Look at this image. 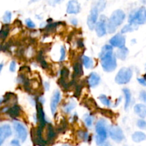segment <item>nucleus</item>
Here are the masks:
<instances>
[{
  "label": "nucleus",
  "instance_id": "f257e3e1",
  "mask_svg": "<svg viewBox=\"0 0 146 146\" xmlns=\"http://www.w3.org/2000/svg\"><path fill=\"white\" fill-rule=\"evenodd\" d=\"M125 14L123 10L117 9L113 12L108 21V31L113 34L116 31L117 28L123 22Z\"/></svg>",
  "mask_w": 146,
  "mask_h": 146
},
{
  "label": "nucleus",
  "instance_id": "f03ea898",
  "mask_svg": "<svg viewBox=\"0 0 146 146\" xmlns=\"http://www.w3.org/2000/svg\"><path fill=\"white\" fill-rule=\"evenodd\" d=\"M96 143L98 145H102L108 137L106 123L104 120H100L96 125Z\"/></svg>",
  "mask_w": 146,
  "mask_h": 146
},
{
  "label": "nucleus",
  "instance_id": "7ed1b4c3",
  "mask_svg": "<svg viewBox=\"0 0 146 146\" xmlns=\"http://www.w3.org/2000/svg\"><path fill=\"white\" fill-rule=\"evenodd\" d=\"M129 24L140 25L146 23V8L145 7H141L138 10L133 11L128 18Z\"/></svg>",
  "mask_w": 146,
  "mask_h": 146
},
{
  "label": "nucleus",
  "instance_id": "20e7f679",
  "mask_svg": "<svg viewBox=\"0 0 146 146\" xmlns=\"http://www.w3.org/2000/svg\"><path fill=\"white\" fill-rule=\"evenodd\" d=\"M133 76V71L128 67H123L115 76V82L119 84H125L130 82Z\"/></svg>",
  "mask_w": 146,
  "mask_h": 146
},
{
  "label": "nucleus",
  "instance_id": "39448f33",
  "mask_svg": "<svg viewBox=\"0 0 146 146\" xmlns=\"http://www.w3.org/2000/svg\"><path fill=\"white\" fill-rule=\"evenodd\" d=\"M101 65L104 71L107 72H111L114 71L117 67L116 57L114 54L108 56L101 59Z\"/></svg>",
  "mask_w": 146,
  "mask_h": 146
},
{
  "label": "nucleus",
  "instance_id": "423d86ee",
  "mask_svg": "<svg viewBox=\"0 0 146 146\" xmlns=\"http://www.w3.org/2000/svg\"><path fill=\"white\" fill-rule=\"evenodd\" d=\"M95 29L97 35L99 37H104L106 34L107 29H108V23H107V18L105 15L101 16L99 21H97Z\"/></svg>",
  "mask_w": 146,
  "mask_h": 146
},
{
  "label": "nucleus",
  "instance_id": "0eeeda50",
  "mask_svg": "<svg viewBox=\"0 0 146 146\" xmlns=\"http://www.w3.org/2000/svg\"><path fill=\"white\" fill-rule=\"evenodd\" d=\"M110 137H111L113 140H114L116 143H121L124 139V134L122 129L117 125H112L109 127Z\"/></svg>",
  "mask_w": 146,
  "mask_h": 146
},
{
  "label": "nucleus",
  "instance_id": "6e6552de",
  "mask_svg": "<svg viewBox=\"0 0 146 146\" xmlns=\"http://www.w3.org/2000/svg\"><path fill=\"white\" fill-rule=\"evenodd\" d=\"M13 125H14V128L19 139L22 142L25 141L28 136V133H27V130L25 126L19 121H14Z\"/></svg>",
  "mask_w": 146,
  "mask_h": 146
},
{
  "label": "nucleus",
  "instance_id": "1a4fd4ad",
  "mask_svg": "<svg viewBox=\"0 0 146 146\" xmlns=\"http://www.w3.org/2000/svg\"><path fill=\"white\" fill-rule=\"evenodd\" d=\"M99 11L96 7H93L92 9L91 10L90 14L88 17V20H87V24H88V27L91 30L95 29L96 25L97 23V19H98V14Z\"/></svg>",
  "mask_w": 146,
  "mask_h": 146
},
{
  "label": "nucleus",
  "instance_id": "9d476101",
  "mask_svg": "<svg viewBox=\"0 0 146 146\" xmlns=\"http://www.w3.org/2000/svg\"><path fill=\"white\" fill-rule=\"evenodd\" d=\"M125 37L122 34H117L110 40V44L112 47L121 48L125 46Z\"/></svg>",
  "mask_w": 146,
  "mask_h": 146
},
{
  "label": "nucleus",
  "instance_id": "9b49d317",
  "mask_svg": "<svg viewBox=\"0 0 146 146\" xmlns=\"http://www.w3.org/2000/svg\"><path fill=\"white\" fill-rule=\"evenodd\" d=\"M36 107L37 110V118L39 122V126L41 127H44L47 124L46 120L45 113L42 108V104L41 102H36Z\"/></svg>",
  "mask_w": 146,
  "mask_h": 146
},
{
  "label": "nucleus",
  "instance_id": "f8f14e48",
  "mask_svg": "<svg viewBox=\"0 0 146 146\" xmlns=\"http://www.w3.org/2000/svg\"><path fill=\"white\" fill-rule=\"evenodd\" d=\"M12 131L9 125H2L0 127V145H2L4 140L11 135Z\"/></svg>",
  "mask_w": 146,
  "mask_h": 146
},
{
  "label": "nucleus",
  "instance_id": "ddd939ff",
  "mask_svg": "<svg viewBox=\"0 0 146 146\" xmlns=\"http://www.w3.org/2000/svg\"><path fill=\"white\" fill-rule=\"evenodd\" d=\"M81 10L80 4L76 0H71L67 4L66 12L69 14H76Z\"/></svg>",
  "mask_w": 146,
  "mask_h": 146
},
{
  "label": "nucleus",
  "instance_id": "4468645a",
  "mask_svg": "<svg viewBox=\"0 0 146 146\" xmlns=\"http://www.w3.org/2000/svg\"><path fill=\"white\" fill-rule=\"evenodd\" d=\"M60 99H61V93L58 90H55L53 94L52 97L51 99V103H50V107H51V113L53 115L55 114L56 110L57 109L58 103H59Z\"/></svg>",
  "mask_w": 146,
  "mask_h": 146
},
{
  "label": "nucleus",
  "instance_id": "2eb2a0df",
  "mask_svg": "<svg viewBox=\"0 0 146 146\" xmlns=\"http://www.w3.org/2000/svg\"><path fill=\"white\" fill-rule=\"evenodd\" d=\"M2 112L7 113L11 118H16L20 115V107L17 104H14L11 107H5L4 110L2 109Z\"/></svg>",
  "mask_w": 146,
  "mask_h": 146
},
{
  "label": "nucleus",
  "instance_id": "dca6fc26",
  "mask_svg": "<svg viewBox=\"0 0 146 146\" xmlns=\"http://www.w3.org/2000/svg\"><path fill=\"white\" fill-rule=\"evenodd\" d=\"M101 81V77L97 73L91 72L88 77V83L91 87H95Z\"/></svg>",
  "mask_w": 146,
  "mask_h": 146
},
{
  "label": "nucleus",
  "instance_id": "f3484780",
  "mask_svg": "<svg viewBox=\"0 0 146 146\" xmlns=\"http://www.w3.org/2000/svg\"><path fill=\"white\" fill-rule=\"evenodd\" d=\"M112 54H113V47L111 45H109V44H106V45L104 46L101 49V51L99 54V57L101 60L104 57L112 55Z\"/></svg>",
  "mask_w": 146,
  "mask_h": 146
},
{
  "label": "nucleus",
  "instance_id": "a211bd4d",
  "mask_svg": "<svg viewBox=\"0 0 146 146\" xmlns=\"http://www.w3.org/2000/svg\"><path fill=\"white\" fill-rule=\"evenodd\" d=\"M135 113L141 118L146 117V106L143 104H137L134 107Z\"/></svg>",
  "mask_w": 146,
  "mask_h": 146
},
{
  "label": "nucleus",
  "instance_id": "6ab92c4d",
  "mask_svg": "<svg viewBox=\"0 0 146 146\" xmlns=\"http://www.w3.org/2000/svg\"><path fill=\"white\" fill-rule=\"evenodd\" d=\"M132 140L135 143H141V142L146 140V135L141 131L135 132L132 135Z\"/></svg>",
  "mask_w": 146,
  "mask_h": 146
},
{
  "label": "nucleus",
  "instance_id": "aec40b11",
  "mask_svg": "<svg viewBox=\"0 0 146 146\" xmlns=\"http://www.w3.org/2000/svg\"><path fill=\"white\" fill-rule=\"evenodd\" d=\"M128 54V49L125 46L118 49L116 52V56L121 60H125Z\"/></svg>",
  "mask_w": 146,
  "mask_h": 146
},
{
  "label": "nucleus",
  "instance_id": "412c9836",
  "mask_svg": "<svg viewBox=\"0 0 146 146\" xmlns=\"http://www.w3.org/2000/svg\"><path fill=\"white\" fill-rule=\"evenodd\" d=\"M123 92L125 95V110H127L131 102V92L128 88L123 89Z\"/></svg>",
  "mask_w": 146,
  "mask_h": 146
},
{
  "label": "nucleus",
  "instance_id": "4be33fe9",
  "mask_svg": "<svg viewBox=\"0 0 146 146\" xmlns=\"http://www.w3.org/2000/svg\"><path fill=\"white\" fill-rule=\"evenodd\" d=\"M82 62L84 67L86 69H91L94 67V61L91 58H90L88 56H83Z\"/></svg>",
  "mask_w": 146,
  "mask_h": 146
},
{
  "label": "nucleus",
  "instance_id": "5701e85b",
  "mask_svg": "<svg viewBox=\"0 0 146 146\" xmlns=\"http://www.w3.org/2000/svg\"><path fill=\"white\" fill-rule=\"evenodd\" d=\"M83 74V69L81 63L76 62L74 65V77H79Z\"/></svg>",
  "mask_w": 146,
  "mask_h": 146
},
{
  "label": "nucleus",
  "instance_id": "b1692460",
  "mask_svg": "<svg viewBox=\"0 0 146 146\" xmlns=\"http://www.w3.org/2000/svg\"><path fill=\"white\" fill-rule=\"evenodd\" d=\"M137 29H138L137 25L132 24H127V25L124 26L122 28V29H121V34H125V33L131 32V31H134V30Z\"/></svg>",
  "mask_w": 146,
  "mask_h": 146
},
{
  "label": "nucleus",
  "instance_id": "393cba45",
  "mask_svg": "<svg viewBox=\"0 0 146 146\" xmlns=\"http://www.w3.org/2000/svg\"><path fill=\"white\" fill-rule=\"evenodd\" d=\"M77 135H78V138L81 139V140H83L84 142H88V140H89L90 136L88 132L79 130V131L78 132V133H77Z\"/></svg>",
  "mask_w": 146,
  "mask_h": 146
},
{
  "label": "nucleus",
  "instance_id": "a878e982",
  "mask_svg": "<svg viewBox=\"0 0 146 146\" xmlns=\"http://www.w3.org/2000/svg\"><path fill=\"white\" fill-rule=\"evenodd\" d=\"M9 31V26H4L1 28V31H0V38L1 39V40H4L7 38V37L8 36Z\"/></svg>",
  "mask_w": 146,
  "mask_h": 146
},
{
  "label": "nucleus",
  "instance_id": "bb28decb",
  "mask_svg": "<svg viewBox=\"0 0 146 146\" xmlns=\"http://www.w3.org/2000/svg\"><path fill=\"white\" fill-rule=\"evenodd\" d=\"M76 105V104L75 102H74V101L69 102L67 103V104L64 107V111H65L66 113H70V112H71L73 109L75 108Z\"/></svg>",
  "mask_w": 146,
  "mask_h": 146
},
{
  "label": "nucleus",
  "instance_id": "cd10ccee",
  "mask_svg": "<svg viewBox=\"0 0 146 146\" xmlns=\"http://www.w3.org/2000/svg\"><path fill=\"white\" fill-rule=\"evenodd\" d=\"M98 98H99L100 101H101L104 105L107 106V107H109V106L111 105V101H110L109 99H108L105 94H101Z\"/></svg>",
  "mask_w": 146,
  "mask_h": 146
},
{
  "label": "nucleus",
  "instance_id": "c85d7f7f",
  "mask_svg": "<svg viewBox=\"0 0 146 146\" xmlns=\"http://www.w3.org/2000/svg\"><path fill=\"white\" fill-rule=\"evenodd\" d=\"M38 61L39 62V63L41 64V67L43 68H47L48 67V64H47L46 62L44 60V57L42 54V52L39 53V54L38 55Z\"/></svg>",
  "mask_w": 146,
  "mask_h": 146
},
{
  "label": "nucleus",
  "instance_id": "c756f323",
  "mask_svg": "<svg viewBox=\"0 0 146 146\" xmlns=\"http://www.w3.org/2000/svg\"><path fill=\"white\" fill-rule=\"evenodd\" d=\"M84 123L88 127H90V126L92 125V123H93V117H91L90 115H85L84 117Z\"/></svg>",
  "mask_w": 146,
  "mask_h": 146
},
{
  "label": "nucleus",
  "instance_id": "7c9ffc66",
  "mask_svg": "<svg viewBox=\"0 0 146 146\" xmlns=\"http://www.w3.org/2000/svg\"><path fill=\"white\" fill-rule=\"evenodd\" d=\"M11 13L10 11H7L4 13V15L3 17V21H4V23L6 24H8L11 21Z\"/></svg>",
  "mask_w": 146,
  "mask_h": 146
},
{
  "label": "nucleus",
  "instance_id": "2f4dec72",
  "mask_svg": "<svg viewBox=\"0 0 146 146\" xmlns=\"http://www.w3.org/2000/svg\"><path fill=\"white\" fill-rule=\"evenodd\" d=\"M106 4V0H101V1H98V4H97L96 5V7L98 8V11H103V10L104 9V8H105Z\"/></svg>",
  "mask_w": 146,
  "mask_h": 146
},
{
  "label": "nucleus",
  "instance_id": "473e14b6",
  "mask_svg": "<svg viewBox=\"0 0 146 146\" xmlns=\"http://www.w3.org/2000/svg\"><path fill=\"white\" fill-rule=\"evenodd\" d=\"M137 125L139 128L141 129H146V121L145 120L141 119V120H138L137 122Z\"/></svg>",
  "mask_w": 146,
  "mask_h": 146
},
{
  "label": "nucleus",
  "instance_id": "72a5a7b5",
  "mask_svg": "<svg viewBox=\"0 0 146 146\" xmlns=\"http://www.w3.org/2000/svg\"><path fill=\"white\" fill-rule=\"evenodd\" d=\"M25 22H26V24H27V26L29 27V28L32 29L36 27V24H34V22L31 19H27L25 20Z\"/></svg>",
  "mask_w": 146,
  "mask_h": 146
},
{
  "label": "nucleus",
  "instance_id": "f704fd0d",
  "mask_svg": "<svg viewBox=\"0 0 146 146\" xmlns=\"http://www.w3.org/2000/svg\"><path fill=\"white\" fill-rule=\"evenodd\" d=\"M61 57H60V62H62L65 60L66 57V50L64 48V47L61 46Z\"/></svg>",
  "mask_w": 146,
  "mask_h": 146
},
{
  "label": "nucleus",
  "instance_id": "c9c22d12",
  "mask_svg": "<svg viewBox=\"0 0 146 146\" xmlns=\"http://www.w3.org/2000/svg\"><path fill=\"white\" fill-rule=\"evenodd\" d=\"M140 99H141L142 101H143L146 104V92L145 91L142 90V91L140 92Z\"/></svg>",
  "mask_w": 146,
  "mask_h": 146
},
{
  "label": "nucleus",
  "instance_id": "e433bc0d",
  "mask_svg": "<svg viewBox=\"0 0 146 146\" xmlns=\"http://www.w3.org/2000/svg\"><path fill=\"white\" fill-rule=\"evenodd\" d=\"M16 65H17V64H16L15 62H14V61L11 62L10 63V66H9V70H10V71L12 72H15Z\"/></svg>",
  "mask_w": 146,
  "mask_h": 146
},
{
  "label": "nucleus",
  "instance_id": "4c0bfd02",
  "mask_svg": "<svg viewBox=\"0 0 146 146\" xmlns=\"http://www.w3.org/2000/svg\"><path fill=\"white\" fill-rule=\"evenodd\" d=\"M10 145H11V146H21L19 141L17 139H14V140H11Z\"/></svg>",
  "mask_w": 146,
  "mask_h": 146
},
{
  "label": "nucleus",
  "instance_id": "58836bf2",
  "mask_svg": "<svg viewBox=\"0 0 146 146\" xmlns=\"http://www.w3.org/2000/svg\"><path fill=\"white\" fill-rule=\"evenodd\" d=\"M138 81L141 85L146 86V79L145 78H138Z\"/></svg>",
  "mask_w": 146,
  "mask_h": 146
},
{
  "label": "nucleus",
  "instance_id": "ea45409f",
  "mask_svg": "<svg viewBox=\"0 0 146 146\" xmlns=\"http://www.w3.org/2000/svg\"><path fill=\"white\" fill-rule=\"evenodd\" d=\"M63 0H50L49 3L51 5H55L56 4H59L61 1H62Z\"/></svg>",
  "mask_w": 146,
  "mask_h": 146
},
{
  "label": "nucleus",
  "instance_id": "a19ab883",
  "mask_svg": "<svg viewBox=\"0 0 146 146\" xmlns=\"http://www.w3.org/2000/svg\"><path fill=\"white\" fill-rule=\"evenodd\" d=\"M44 87H45V90L48 91V89H49V83L48 82H44Z\"/></svg>",
  "mask_w": 146,
  "mask_h": 146
},
{
  "label": "nucleus",
  "instance_id": "79ce46f5",
  "mask_svg": "<svg viewBox=\"0 0 146 146\" xmlns=\"http://www.w3.org/2000/svg\"><path fill=\"white\" fill-rule=\"evenodd\" d=\"M71 22L73 24H74V25H76L77 24H78V21H77V19L75 18H72L71 19Z\"/></svg>",
  "mask_w": 146,
  "mask_h": 146
},
{
  "label": "nucleus",
  "instance_id": "37998d69",
  "mask_svg": "<svg viewBox=\"0 0 146 146\" xmlns=\"http://www.w3.org/2000/svg\"><path fill=\"white\" fill-rule=\"evenodd\" d=\"M37 0H31L30 1V3H32V2H35V1H36Z\"/></svg>",
  "mask_w": 146,
  "mask_h": 146
},
{
  "label": "nucleus",
  "instance_id": "c03bdc74",
  "mask_svg": "<svg viewBox=\"0 0 146 146\" xmlns=\"http://www.w3.org/2000/svg\"><path fill=\"white\" fill-rule=\"evenodd\" d=\"M61 146H71V145H62Z\"/></svg>",
  "mask_w": 146,
  "mask_h": 146
}]
</instances>
